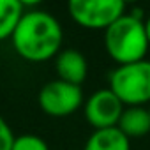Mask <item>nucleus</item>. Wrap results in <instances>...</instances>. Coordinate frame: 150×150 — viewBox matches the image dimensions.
<instances>
[{"mask_svg":"<svg viewBox=\"0 0 150 150\" xmlns=\"http://www.w3.org/2000/svg\"><path fill=\"white\" fill-rule=\"evenodd\" d=\"M20 57L30 62H44L60 53L64 30L60 21L48 11H25L11 35Z\"/></svg>","mask_w":150,"mask_h":150,"instance_id":"f257e3e1","label":"nucleus"},{"mask_svg":"<svg viewBox=\"0 0 150 150\" xmlns=\"http://www.w3.org/2000/svg\"><path fill=\"white\" fill-rule=\"evenodd\" d=\"M104 46L110 57L118 65L143 60L148 51V37L145 30V20L132 14L120 16L104 32Z\"/></svg>","mask_w":150,"mask_h":150,"instance_id":"f03ea898","label":"nucleus"},{"mask_svg":"<svg viewBox=\"0 0 150 150\" xmlns=\"http://www.w3.org/2000/svg\"><path fill=\"white\" fill-rule=\"evenodd\" d=\"M110 88L124 104L143 106L150 103V60L118 65L110 74Z\"/></svg>","mask_w":150,"mask_h":150,"instance_id":"7ed1b4c3","label":"nucleus"},{"mask_svg":"<svg viewBox=\"0 0 150 150\" xmlns=\"http://www.w3.org/2000/svg\"><path fill=\"white\" fill-rule=\"evenodd\" d=\"M69 13L72 20L88 28H108L125 14L124 0H71Z\"/></svg>","mask_w":150,"mask_h":150,"instance_id":"20e7f679","label":"nucleus"},{"mask_svg":"<svg viewBox=\"0 0 150 150\" xmlns=\"http://www.w3.org/2000/svg\"><path fill=\"white\" fill-rule=\"evenodd\" d=\"M83 103V90L64 80L48 81L39 92V106L51 117H67L74 113Z\"/></svg>","mask_w":150,"mask_h":150,"instance_id":"39448f33","label":"nucleus"},{"mask_svg":"<svg viewBox=\"0 0 150 150\" xmlns=\"http://www.w3.org/2000/svg\"><path fill=\"white\" fill-rule=\"evenodd\" d=\"M124 113V103L111 88L94 92L85 103V117L96 129L117 127Z\"/></svg>","mask_w":150,"mask_h":150,"instance_id":"423d86ee","label":"nucleus"},{"mask_svg":"<svg viewBox=\"0 0 150 150\" xmlns=\"http://www.w3.org/2000/svg\"><path fill=\"white\" fill-rule=\"evenodd\" d=\"M55 67H57L58 80H64L72 85H81L87 78V71H88L85 55L78 50H71V48L57 55Z\"/></svg>","mask_w":150,"mask_h":150,"instance_id":"0eeeda50","label":"nucleus"},{"mask_svg":"<svg viewBox=\"0 0 150 150\" xmlns=\"http://www.w3.org/2000/svg\"><path fill=\"white\" fill-rule=\"evenodd\" d=\"M85 150H131V141L118 127L96 129L88 136Z\"/></svg>","mask_w":150,"mask_h":150,"instance_id":"6e6552de","label":"nucleus"},{"mask_svg":"<svg viewBox=\"0 0 150 150\" xmlns=\"http://www.w3.org/2000/svg\"><path fill=\"white\" fill-rule=\"evenodd\" d=\"M117 127L127 138L143 136L150 131V111L143 106H129L124 110Z\"/></svg>","mask_w":150,"mask_h":150,"instance_id":"1a4fd4ad","label":"nucleus"},{"mask_svg":"<svg viewBox=\"0 0 150 150\" xmlns=\"http://www.w3.org/2000/svg\"><path fill=\"white\" fill-rule=\"evenodd\" d=\"M23 13V2L20 0H0V41L13 35Z\"/></svg>","mask_w":150,"mask_h":150,"instance_id":"9d476101","label":"nucleus"},{"mask_svg":"<svg viewBox=\"0 0 150 150\" xmlns=\"http://www.w3.org/2000/svg\"><path fill=\"white\" fill-rule=\"evenodd\" d=\"M11 150H50L46 141L35 134H21L14 138Z\"/></svg>","mask_w":150,"mask_h":150,"instance_id":"9b49d317","label":"nucleus"},{"mask_svg":"<svg viewBox=\"0 0 150 150\" xmlns=\"http://www.w3.org/2000/svg\"><path fill=\"white\" fill-rule=\"evenodd\" d=\"M14 134L9 127V124L6 122V118L0 115V150H11L13 143H14Z\"/></svg>","mask_w":150,"mask_h":150,"instance_id":"f8f14e48","label":"nucleus"},{"mask_svg":"<svg viewBox=\"0 0 150 150\" xmlns=\"http://www.w3.org/2000/svg\"><path fill=\"white\" fill-rule=\"evenodd\" d=\"M145 30H146V37H148V42H150V14L145 20Z\"/></svg>","mask_w":150,"mask_h":150,"instance_id":"ddd939ff","label":"nucleus"},{"mask_svg":"<svg viewBox=\"0 0 150 150\" xmlns=\"http://www.w3.org/2000/svg\"><path fill=\"white\" fill-rule=\"evenodd\" d=\"M148 111H150V108H148Z\"/></svg>","mask_w":150,"mask_h":150,"instance_id":"4468645a","label":"nucleus"}]
</instances>
